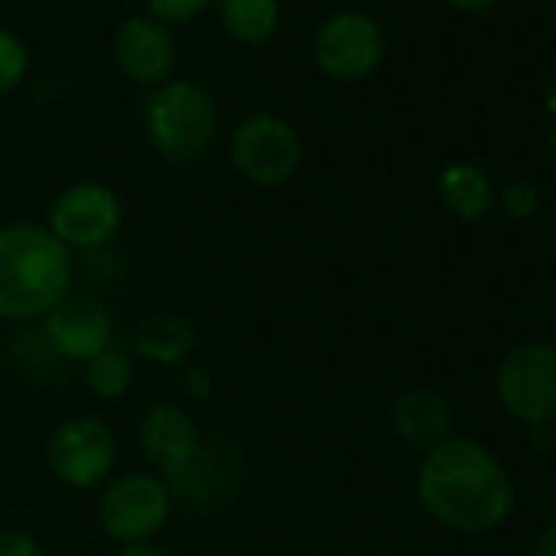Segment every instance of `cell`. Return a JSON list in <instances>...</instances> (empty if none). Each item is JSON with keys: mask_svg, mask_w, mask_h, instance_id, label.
I'll return each instance as SVG.
<instances>
[{"mask_svg": "<svg viewBox=\"0 0 556 556\" xmlns=\"http://www.w3.org/2000/svg\"><path fill=\"white\" fill-rule=\"evenodd\" d=\"M177 390L190 403H206L213 396V377L203 367H197V364H184L177 370Z\"/></svg>", "mask_w": 556, "mask_h": 556, "instance_id": "cell-20", "label": "cell"}, {"mask_svg": "<svg viewBox=\"0 0 556 556\" xmlns=\"http://www.w3.org/2000/svg\"><path fill=\"white\" fill-rule=\"evenodd\" d=\"M170 510H174V491L154 471L112 475L96 501V520L102 533L118 546L154 540L161 527L170 520Z\"/></svg>", "mask_w": 556, "mask_h": 556, "instance_id": "cell-4", "label": "cell"}, {"mask_svg": "<svg viewBox=\"0 0 556 556\" xmlns=\"http://www.w3.org/2000/svg\"><path fill=\"white\" fill-rule=\"evenodd\" d=\"M546 109L556 115V79L549 83V89H546Z\"/></svg>", "mask_w": 556, "mask_h": 556, "instance_id": "cell-26", "label": "cell"}, {"mask_svg": "<svg viewBox=\"0 0 556 556\" xmlns=\"http://www.w3.org/2000/svg\"><path fill=\"white\" fill-rule=\"evenodd\" d=\"M445 4H452L455 11H465V14H481L494 4V0H445Z\"/></svg>", "mask_w": 556, "mask_h": 556, "instance_id": "cell-25", "label": "cell"}, {"mask_svg": "<svg viewBox=\"0 0 556 556\" xmlns=\"http://www.w3.org/2000/svg\"><path fill=\"white\" fill-rule=\"evenodd\" d=\"M112 56L131 83L151 89L170 83L177 70V43L170 27L157 24L148 14H135L122 21L112 40Z\"/></svg>", "mask_w": 556, "mask_h": 556, "instance_id": "cell-12", "label": "cell"}, {"mask_svg": "<svg viewBox=\"0 0 556 556\" xmlns=\"http://www.w3.org/2000/svg\"><path fill=\"white\" fill-rule=\"evenodd\" d=\"M497 396L527 426L556 422V348L530 341L514 348L497 367Z\"/></svg>", "mask_w": 556, "mask_h": 556, "instance_id": "cell-8", "label": "cell"}, {"mask_svg": "<svg viewBox=\"0 0 556 556\" xmlns=\"http://www.w3.org/2000/svg\"><path fill=\"white\" fill-rule=\"evenodd\" d=\"M536 556H556V520L546 523V530L536 540Z\"/></svg>", "mask_w": 556, "mask_h": 556, "instance_id": "cell-24", "label": "cell"}, {"mask_svg": "<svg viewBox=\"0 0 556 556\" xmlns=\"http://www.w3.org/2000/svg\"><path fill=\"white\" fill-rule=\"evenodd\" d=\"M213 0H148V17H154L164 27H180L197 21Z\"/></svg>", "mask_w": 556, "mask_h": 556, "instance_id": "cell-19", "label": "cell"}, {"mask_svg": "<svg viewBox=\"0 0 556 556\" xmlns=\"http://www.w3.org/2000/svg\"><path fill=\"white\" fill-rule=\"evenodd\" d=\"M0 556H47V549L24 527H0Z\"/></svg>", "mask_w": 556, "mask_h": 556, "instance_id": "cell-21", "label": "cell"}, {"mask_svg": "<svg viewBox=\"0 0 556 556\" xmlns=\"http://www.w3.org/2000/svg\"><path fill=\"white\" fill-rule=\"evenodd\" d=\"M27 73H30V50H27V43L14 30L0 27V99L11 96L14 89H21Z\"/></svg>", "mask_w": 556, "mask_h": 556, "instance_id": "cell-18", "label": "cell"}, {"mask_svg": "<svg viewBox=\"0 0 556 556\" xmlns=\"http://www.w3.org/2000/svg\"><path fill=\"white\" fill-rule=\"evenodd\" d=\"M40 334L56 361L89 364L112 348V315L96 295L70 292L43 321Z\"/></svg>", "mask_w": 556, "mask_h": 556, "instance_id": "cell-10", "label": "cell"}, {"mask_svg": "<svg viewBox=\"0 0 556 556\" xmlns=\"http://www.w3.org/2000/svg\"><path fill=\"white\" fill-rule=\"evenodd\" d=\"M278 21H282L278 0H219V24L236 43L258 47L271 40Z\"/></svg>", "mask_w": 556, "mask_h": 556, "instance_id": "cell-15", "label": "cell"}, {"mask_svg": "<svg viewBox=\"0 0 556 556\" xmlns=\"http://www.w3.org/2000/svg\"><path fill=\"white\" fill-rule=\"evenodd\" d=\"M125 219L122 197L102 180H76L56 193L47 213V229L76 255L105 249Z\"/></svg>", "mask_w": 556, "mask_h": 556, "instance_id": "cell-7", "label": "cell"}, {"mask_svg": "<svg viewBox=\"0 0 556 556\" xmlns=\"http://www.w3.org/2000/svg\"><path fill=\"white\" fill-rule=\"evenodd\" d=\"M229 164L255 187H282L302 167V138L282 115L255 112L229 138Z\"/></svg>", "mask_w": 556, "mask_h": 556, "instance_id": "cell-6", "label": "cell"}, {"mask_svg": "<svg viewBox=\"0 0 556 556\" xmlns=\"http://www.w3.org/2000/svg\"><path fill=\"white\" fill-rule=\"evenodd\" d=\"M383 53H387L383 30L364 11L331 14L312 40V56L318 70L341 83L367 79L383 63Z\"/></svg>", "mask_w": 556, "mask_h": 556, "instance_id": "cell-9", "label": "cell"}, {"mask_svg": "<svg viewBox=\"0 0 556 556\" xmlns=\"http://www.w3.org/2000/svg\"><path fill=\"white\" fill-rule=\"evenodd\" d=\"M416 494L426 514L455 533H488L514 507V484L497 455L475 439H448L422 455Z\"/></svg>", "mask_w": 556, "mask_h": 556, "instance_id": "cell-1", "label": "cell"}, {"mask_svg": "<svg viewBox=\"0 0 556 556\" xmlns=\"http://www.w3.org/2000/svg\"><path fill=\"white\" fill-rule=\"evenodd\" d=\"M76 286V255L47 223H0V321L40 325Z\"/></svg>", "mask_w": 556, "mask_h": 556, "instance_id": "cell-2", "label": "cell"}, {"mask_svg": "<svg viewBox=\"0 0 556 556\" xmlns=\"http://www.w3.org/2000/svg\"><path fill=\"white\" fill-rule=\"evenodd\" d=\"M197 328L177 312H154L135 328V354L174 370L190 364V357L197 354Z\"/></svg>", "mask_w": 556, "mask_h": 556, "instance_id": "cell-14", "label": "cell"}, {"mask_svg": "<svg viewBox=\"0 0 556 556\" xmlns=\"http://www.w3.org/2000/svg\"><path fill=\"white\" fill-rule=\"evenodd\" d=\"M501 206H504V213H507V216L527 219V216L540 206V193H536L530 184L517 180V184H507V187H504V193H501Z\"/></svg>", "mask_w": 556, "mask_h": 556, "instance_id": "cell-22", "label": "cell"}, {"mask_svg": "<svg viewBox=\"0 0 556 556\" xmlns=\"http://www.w3.org/2000/svg\"><path fill=\"white\" fill-rule=\"evenodd\" d=\"M47 468L50 475L73 488V491H92L102 488L118 465V435L102 416H70L63 419L50 439H47Z\"/></svg>", "mask_w": 556, "mask_h": 556, "instance_id": "cell-5", "label": "cell"}, {"mask_svg": "<svg viewBox=\"0 0 556 556\" xmlns=\"http://www.w3.org/2000/svg\"><path fill=\"white\" fill-rule=\"evenodd\" d=\"M439 193H442L445 206L462 219H478L491 206V184H488L484 170L468 161H455L442 170Z\"/></svg>", "mask_w": 556, "mask_h": 556, "instance_id": "cell-16", "label": "cell"}, {"mask_svg": "<svg viewBox=\"0 0 556 556\" xmlns=\"http://www.w3.org/2000/svg\"><path fill=\"white\" fill-rule=\"evenodd\" d=\"M144 131L157 157L167 164H197L216 138V102L200 83L170 79L148 96Z\"/></svg>", "mask_w": 556, "mask_h": 556, "instance_id": "cell-3", "label": "cell"}, {"mask_svg": "<svg viewBox=\"0 0 556 556\" xmlns=\"http://www.w3.org/2000/svg\"><path fill=\"white\" fill-rule=\"evenodd\" d=\"M200 445V429L184 403H151L138 419V448L151 462L154 475H161L164 481L184 475L197 458Z\"/></svg>", "mask_w": 556, "mask_h": 556, "instance_id": "cell-11", "label": "cell"}, {"mask_svg": "<svg viewBox=\"0 0 556 556\" xmlns=\"http://www.w3.org/2000/svg\"><path fill=\"white\" fill-rule=\"evenodd\" d=\"M115 556H170V553L161 543L144 540V543H125V546H118Z\"/></svg>", "mask_w": 556, "mask_h": 556, "instance_id": "cell-23", "label": "cell"}, {"mask_svg": "<svg viewBox=\"0 0 556 556\" xmlns=\"http://www.w3.org/2000/svg\"><path fill=\"white\" fill-rule=\"evenodd\" d=\"M83 380H86V390L105 403H118L131 393V383H135V364L128 357L125 348H109L102 351L99 357H92L89 364H83Z\"/></svg>", "mask_w": 556, "mask_h": 556, "instance_id": "cell-17", "label": "cell"}, {"mask_svg": "<svg viewBox=\"0 0 556 556\" xmlns=\"http://www.w3.org/2000/svg\"><path fill=\"white\" fill-rule=\"evenodd\" d=\"M393 432L413 452H432L452 439V406L432 387H409L393 403Z\"/></svg>", "mask_w": 556, "mask_h": 556, "instance_id": "cell-13", "label": "cell"}]
</instances>
